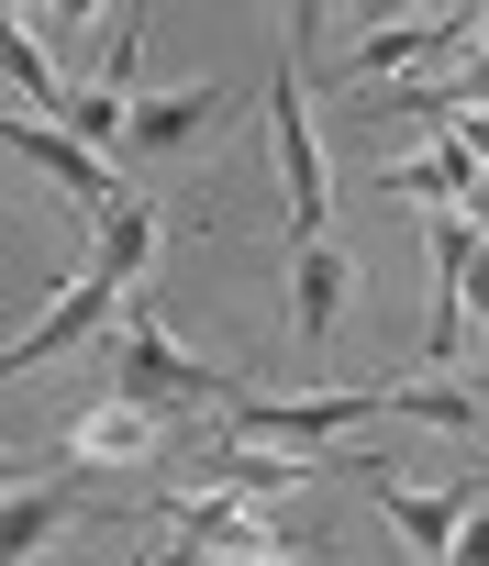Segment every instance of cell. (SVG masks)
Listing matches in <instances>:
<instances>
[{
    "label": "cell",
    "mask_w": 489,
    "mask_h": 566,
    "mask_svg": "<svg viewBox=\"0 0 489 566\" xmlns=\"http://www.w3.org/2000/svg\"><path fill=\"white\" fill-rule=\"evenodd\" d=\"M56 533H67V489H12V511H0V555L34 566Z\"/></svg>",
    "instance_id": "12"
},
{
    "label": "cell",
    "mask_w": 489,
    "mask_h": 566,
    "mask_svg": "<svg viewBox=\"0 0 489 566\" xmlns=\"http://www.w3.org/2000/svg\"><path fill=\"white\" fill-rule=\"evenodd\" d=\"M12 156H23V167H45L56 189H79V200H101V211L123 200V189H112V156H90V145H79L67 123H45V112H12Z\"/></svg>",
    "instance_id": "6"
},
{
    "label": "cell",
    "mask_w": 489,
    "mask_h": 566,
    "mask_svg": "<svg viewBox=\"0 0 489 566\" xmlns=\"http://www.w3.org/2000/svg\"><path fill=\"white\" fill-rule=\"evenodd\" d=\"M145 255H156V200H112L101 211V255H90V277H112V290H134V277H145Z\"/></svg>",
    "instance_id": "10"
},
{
    "label": "cell",
    "mask_w": 489,
    "mask_h": 566,
    "mask_svg": "<svg viewBox=\"0 0 489 566\" xmlns=\"http://www.w3.org/2000/svg\"><path fill=\"white\" fill-rule=\"evenodd\" d=\"M345 290H356V266H345L334 233H323V244H290V334H301V345L345 334Z\"/></svg>",
    "instance_id": "5"
},
{
    "label": "cell",
    "mask_w": 489,
    "mask_h": 566,
    "mask_svg": "<svg viewBox=\"0 0 489 566\" xmlns=\"http://www.w3.org/2000/svg\"><path fill=\"white\" fill-rule=\"evenodd\" d=\"M211 123H222V90H167V101L134 112V145H145V156H178V145L211 134Z\"/></svg>",
    "instance_id": "11"
},
{
    "label": "cell",
    "mask_w": 489,
    "mask_h": 566,
    "mask_svg": "<svg viewBox=\"0 0 489 566\" xmlns=\"http://www.w3.org/2000/svg\"><path fill=\"white\" fill-rule=\"evenodd\" d=\"M378 500H389V522H400V544H412L423 566L456 555V533H467V489H412V478L378 467Z\"/></svg>",
    "instance_id": "7"
},
{
    "label": "cell",
    "mask_w": 489,
    "mask_h": 566,
    "mask_svg": "<svg viewBox=\"0 0 489 566\" xmlns=\"http://www.w3.org/2000/svg\"><path fill=\"white\" fill-rule=\"evenodd\" d=\"M423 123H434L456 156H467V178H489V112H423Z\"/></svg>",
    "instance_id": "14"
},
{
    "label": "cell",
    "mask_w": 489,
    "mask_h": 566,
    "mask_svg": "<svg viewBox=\"0 0 489 566\" xmlns=\"http://www.w3.org/2000/svg\"><path fill=\"white\" fill-rule=\"evenodd\" d=\"M445 566H489V511H467V533H456V555Z\"/></svg>",
    "instance_id": "16"
},
{
    "label": "cell",
    "mask_w": 489,
    "mask_h": 566,
    "mask_svg": "<svg viewBox=\"0 0 489 566\" xmlns=\"http://www.w3.org/2000/svg\"><path fill=\"white\" fill-rule=\"evenodd\" d=\"M134 455H156V411L145 400H90L79 433H67V467H134Z\"/></svg>",
    "instance_id": "8"
},
{
    "label": "cell",
    "mask_w": 489,
    "mask_h": 566,
    "mask_svg": "<svg viewBox=\"0 0 489 566\" xmlns=\"http://www.w3.org/2000/svg\"><path fill=\"white\" fill-rule=\"evenodd\" d=\"M112 312H123V290H112V277H79V290H56V301H45V312H34V323L12 334V356H0V367L23 378V367H45V356H67V345H90V334H101Z\"/></svg>",
    "instance_id": "4"
},
{
    "label": "cell",
    "mask_w": 489,
    "mask_h": 566,
    "mask_svg": "<svg viewBox=\"0 0 489 566\" xmlns=\"http://www.w3.org/2000/svg\"><path fill=\"white\" fill-rule=\"evenodd\" d=\"M378 411H389V422H434V433H467V422H478V389H456V378H412V389H378Z\"/></svg>",
    "instance_id": "13"
},
{
    "label": "cell",
    "mask_w": 489,
    "mask_h": 566,
    "mask_svg": "<svg viewBox=\"0 0 489 566\" xmlns=\"http://www.w3.org/2000/svg\"><path fill=\"white\" fill-rule=\"evenodd\" d=\"M0 45H12V56H0V67H12V112H45V123H56V112L79 101V90L56 78V56H45V34H34L23 12H12V23H0Z\"/></svg>",
    "instance_id": "9"
},
{
    "label": "cell",
    "mask_w": 489,
    "mask_h": 566,
    "mask_svg": "<svg viewBox=\"0 0 489 566\" xmlns=\"http://www.w3.org/2000/svg\"><path fill=\"white\" fill-rule=\"evenodd\" d=\"M268 145H279V189H290V244H323L334 178H323V145H312V90H301V67H279V90H268Z\"/></svg>",
    "instance_id": "2"
},
{
    "label": "cell",
    "mask_w": 489,
    "mask_h": 566,
    "mask_svg": "<svg viewBox=\"0 0 489 566\" xmlns=\"http://www.w3.org/2000/svg\"><path fill=\"white\" fill-rule=\"evenodd\" d=\"M456 290H467V312H478V345H489V244H467V266H456Z\"/></svg>",
    "instance_id": "15"
},
{
    "label": "cell",
    "mask_w": 489,
    "mask_h": 566,
    "mask_svg": "<svg viewBox=\"0 0 489 566\" xmlns=\"http://www.w3.org/2000/svg\"><path fill=\"white\" fill-rule=\"evenodd\" d=\"M112 400H145V411H167V400H222V411H233L245 389H233L222 367L178 356V345H167V323L134 301V312H123V356H112Z\"/></svg>",
    "instance_id": "1"
},
{
    "label": "cell",
    "mask_w": 489,
    "mask_h": 566,
    "mask_svg": "<svg viewBox=\"0 0 489 566\" xmlns=\"http://www.w3.org/2000/svg\"><path fill=\"white\" fill-rule=\"evenodd\" d=\"M478 34V12H412V23H367L356 34V90L378 101L389 78H412L423 56H445V45H467Z\"/></svg>",
    "instance_id": "3"
}]
</instances>
